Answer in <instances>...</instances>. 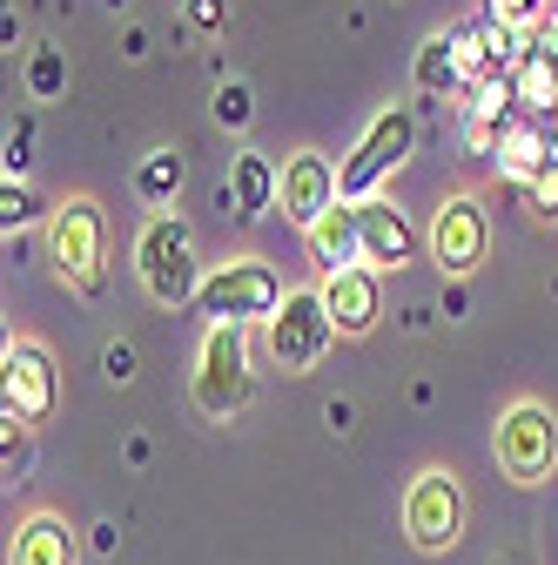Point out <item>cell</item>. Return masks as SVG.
<instances>
[{"label":"cell","mask_w":558,"mask_h":565,"mask_svg":"<svg viewBox=\"0 0 558 565\" xmlns=\"http://www.w3.org/2000/svg\"><path fill=\"white\" fill-rule=\"evenodd\" d=\"M135 276H142L149 303H162V310H182V303L202 297V276H195V236H189L182 216H169V209H162V216L142 223V236H135Z\"/></svg>","instance_id":"obj_1"},{"label":"cell","mask_w":558,"mask_h":565,"mask_svg":"<svg viewBox=\"0 0 558 565\" xmlns=\"http://www.w3.org/2000/svg\"><path fill=\"white\" fill-rule=\"evenodd\" d=\"M47 256H54V269H61L67 290H82V297L101 290L108 223H101V202H95V195H67V202H54V216H47Z\"/></svg>","instance_id":"obj_2"},{"label":"cell","mask_w":558,"mask_h":565,"mask_svg":"<svg viewBox=\"0 0 558 565\" xmlns=\"http://www.w3.org/2000/svg\"><path fill=\"white\" fill-rule=\"evenodd\" d=\"M283 276H276L262 256H229L202 276V317L208 323H269L276 310H283Z\"/></svg>","instance_id":"obj_3"},{"label":"cell","mask_w":558,"mask_h":565,"mask_svg":"<svg viewBox=\"0 0 558 565\" xmlns=\"http://www.w3.org/2000/svg\"><path fill=\"white\" fill-rule=\"evenodd\" d=\"M189 391L202 417H236L249 404V323H208Z\"/></svg>","instance_id":"obj_4"},{"label":"cell","mask_w":558,"mask_h":565,"mask_svg":"<svg viewBox=\"0 0 558 565\" xmlns=\"http://www.w3.org/2000/svg\"><path fill=\"white\" fill-rule=\"evenodd\" d=\"M464 519H471V505H464V484H458V471H444V465H425L410 478V491H404V532H410V545L417 552H451L458 539H464Z\"/></svg>","instance_id":"obj_5"},{"label":"cell","mask_w":558,"mask_h":565,"mask_svg":"<svg viewBox=\"0 0 558 565\" xmlns=\"http://www.w3.org/2000/svg\"><path fill=\"white\" fill-rule=\"evenodd\" d=\"M492 451H498V471L512 484H545L551 465H558V417H551V404H538V397L505 404Z\"/></svg>","instance_id":"obj_6"},{"label":"cell","mask_w":558,"mask_h":565,"mask_svg":"<svg viewBox=\"0 0 558 565\" xmlns=\"http://www.w3.org/2000/svg\"><path fill=\"white\" fill-rule=\"evenodd\" d=\"M262 343H269L276 371H290V377L316 371L323 350L336 343V323H330V310H323V290H290L283 310L262 323Z\"/></svg>","instance_id":"obj_7"},{"label":"cell","mask_w":558,"mask_h":565,"mask_svg":"<svg viewBox=\"0 0 558 565\" xmlns=\"http://www.w3.org/2000/svg\"><path fill=\"white\" fill-rule=\"evenodd\" d=\"M0 417H21V424H47L54 404H61V371H54V350L41 337H8L0 350Z\"/></svg>","instance_id":"obj_8"},{"label":"cell","mask_w":558,"mask_h":565,"mask_svg":"<svg viewBox=\"0 0 558 565\" xmlns=\"http://www.w3.org/2000/svg\"><path fill=\"white\" fill-rule=\"evenodd\" d=\"M410 149H417V115L410 108H384L377 121H371V135L351 149V162H343V202H371V189L390 175V169H404L410 162Z\"/></svg>","instance_id":"obj_9"},{"label":"cell","mask_w":558,"mask_h":565,"mask_svg":"<svg viewBox=\"0 0 558 565\" xmlns=\"http://www.w3.org/2000/svg\"><path fill=\"white\" fill-rule=\"evenodd\" d=\"M492 249V223H484V202L477 195H444L438 216H431V256L444 276H471Z\"/></svg>","instance_id":"obj_10"},{"label":"cell","mask_w":558,"mask_h":565,"mask_svg":"<svg viewBox=\"0 0 558 565\" xmlns=\"http://www.w3.org/2000/svg\"><path fill=\"white\" fill-rule=\"evenodd\" d=\"M336 175H343V169H336L323 149H297V156L283 162V216H290L303 236L343 202V182H336Z\"/></svg>","instance_id":"obj_11"},{"label":"cell","mask_w":558,"mask_h":565,"mask_svg":"<svg viewBox=\"0 0 558 565\" xmlns=\"http://www.w3.org/2000/svg\"><path fill=\"white\" fill-rule=\"evenodd\" d=\"M323 310H330V323H336V337H364V330H377V317H384V282H377V269H343V276H323Z\"/></svg>","instance_id":"obj_12"},{"label":"cell","mask_w":558,"mask_h":565,"mask_svg":"<svg viewBox=\"0 0 558 565\" xmlns=\"http://www.w3.org/2000/svg\"><path fill=\"white\" fill-rule=\"evenodd\" d=\"M357 223H364V269H404L410 256H417V230L404 223V209L397 202H384V195H371V202H357Z\"/></svg>","instance_id":"obj_13"},{"label":"cell","mask_w":558,"mask_h":565,"mask_svg":"<svg viewBox=\"0 0 558 565\" xmlns=\"http://www.w3.org/2000/svg\"><path fill=\"white\" fill-rule=\"evenodd\" d=\"M303 243H310V256H316V269H323V276L357 269V263H364V223H357V202H336V209H330V216H323Z\"/></svg>","instance_id":"obj_14"},{"label":"cell","mask_w":558,"mask_h":565,"mask_svg":"<svg viewBox=\"0 0 558 565\" xmlns=\"http://www.w3.org/2000/svg\"><path fill=\"white\" fill-rule=\"evenodd\" d=\"M8 565H75V532H67V519L61 512H28L14 525Z\"/></svg>","instance_id":"obj_15"},{"label":"cell","mask_w":558,"mask_h":565,"mask_svg":"<svg viewBox=\"0 0 558 565\" xmlns=\"http://www.w3.org/2000/svg\"><path fill=\"white\" fill-rule=\"evenodd\" d=\"M276 202H283V169H269V156L243 149L229 162V209H236L243 223H256L262 209H276Z\"/></svg>","instance_id":"obj_16"},{"label":"cell","mask_w":558,"mask_h":565,"mask_svg":"<svg viewBox=\"0 0 558 565\" xmlns=\"http://www.w3.org/2000/svg\"><path fill=\"white\" fill-rule=\"evenodd\" d=\"M551 162H558V156H551V128H538V121H512V128L498 135V175H512V182L532 189Z\"/></svg>","instance_id":"obj_17"},{"label":"cell","mask_w":558,"mask_h":565,"mask_svg":"<svg viewBox=\"0 0 558 565\" xmlns=\"http://www.w3.org/2000/svg\"><path fill=\"white\" fill-rule=\"evenodd\" d=\"M182 182H189V162H182V149H149L142 162H135V195H142L155 216L182 195Z\"/></svg>","instance_id":"obj_18"},{"label":"cell","mask_w":558,"mask_h":565,"mask_svg":"<svg viewBox=\"0 0 558 565\" xmlns=\"http://www.w3.org/2000/svg\"><path fill=\"white\" fill-rule=\"evenodd\" d=\"M417 88L425 95H451V88H464V54H458V34H431L425 47H417Z\"/></svg>","instance_id":"obj_19"},{"label":"cell","mask_w":558,"mask_h":565,"mask_svg":"<svg viewBox=\"0 0 558 565\" xmlns=\"http://www.w3.org/2000/svg\"><path fill=\"white\" fill-rule=\"evenodd\" d=\"M484 14H492L498 28H512V34H538L551 21V0H492Z\"/></svg>","instance_id":"obj_20"},{"label":"cell","mask_w":558,"mask_h":565,"mask_svg":"<svg viewBox=\"0 0 558 565\" xmlns=\"http://www.w3.org/2000/svg\"><path fill=\"white\" fill-rule=\"evenodd\" d=\"M28 88H34V102H54V95L67 88V61H61V47H34V61H28Z\"/></svg>","instance_id":"obj_21"},{"label":"cell","mask_w":558,"mask_h":565,"mask_svg":"<svg viewBox=\"0 0 558 565\" xmlns=\"http://www.w3.org/2000/svg\"><path fill=\"white\" fill-rule=\"evenodd\" d=\"M216 121H223V128H249V121H256L249 82H223V88H216Z\"/></svg>","instance_id":"obj_22"},{"label":"cell","mask_w":558,"mask_h":565,"mask_svg":"<svg viewBox=\"0 0 558 565\" xmlns=\"http://www.w3.org/2000/svg\"><path fill=\"white\" fill-rule=\"evenodd\" d=\"M189 28L195 34H223L229 28V0H189Z\"/></svg>","instance_id":"obj_23"},{"label":"cell","mask_w":558,"mask_h":565,"mask_svg":"<svg viewBox=\"0 0 558 565\" xmlns=\"http://www.w3.org/2000/svg\"><path fill=\"white\" fill-rule=\"evenodd\" d=\"M0 223H8V230L34 223V195H28L21 182H8V189H0Z\"/></svg>","instance_id":"obj_24"},{"label":"cell","mask_w":558,"mask_h":565,"mask_svg":"<svg viewBox=\"0 0 558 565\" xmlns=\"http://www.w3.org/2000/svg\"><path fill=\"white\" fill-rule=\"evenodd\" d=\"M28 141H34V135H28V121H21V128H8V182H14V175H28V162H34V156H28Z\"/></svg>","instance_id":"obj_25"},{"label":"cell","mask_w":558,"mask_h":565,"mask_svg":"<svg viewBox=\"0 0 558 565\" xmlns=\"http://www.w3.org/2000/svg\"><path fill=\"white\" fill-rule=\"evenodd\" d=\"M532 202H538V216H551V223H558V162L532 182Z\"/></svg>","instance_id":"obj_26"},{"label":"cell","mask_w":558,"mask_h":565,"mask_svg":"<svg viewBox=\"0 0 558 565\" xmlns=\"http://www.w3.org/2000/svg\"><path fill=\"white\" fill-rule=\"evenodd\" d=\"M101 364H108L115 384H128V377H135V350H128V343H108V358H101Z\"/></svg>","instance_id":"obj_27"},{"label":"cell","mask_w":558,"mask_h":565,"mask_svg":"<svg viewBox=\"0 0 558 565\" xmlns=\"http://www.w3.org/2000/svg\"><path fill=\"white\" fill-rule=\"evenodd\" d=\"M551 141H558V115H551Z\"/></svg>","instance_id":"obj_28"}]
</instances>
